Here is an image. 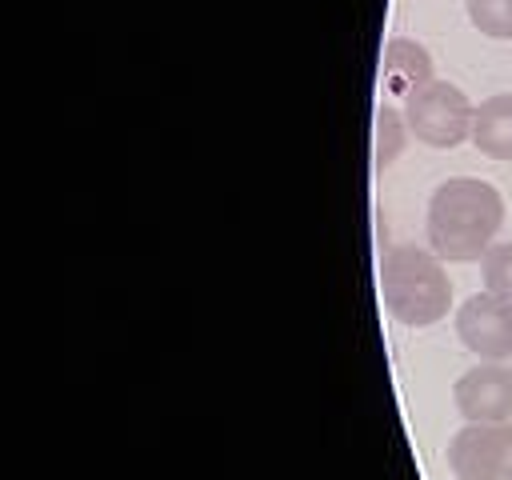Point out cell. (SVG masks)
Returning a JSON list of instances; mask_svg holds the SVG:
<instances>
[{
  "label": "cell",
  "mask_w": 512,
  "mask_h": 480,
  "mask_svg": "<svg viewBox=\"0 0 512 480\" xmlns=\"http://www.w3.org/2000/svg\"><path fill=\"white\" fill-rule=\"evenodd\" d=\"M504 224V196L476 176L444 180L428 200V244L448 264L484 260Z\"/></svg>",
  "instance_id": "cell-1"
},
{
  "label": "cell",
  "mask_w": 512,
  "mask_h": 480,
  "mask_svg": "<svg viewBox=\"0 0 512 480\" xmlns=\"http://www.w3.org/2000/svg\"><path fill=\"white\" fill-rule=\"evenodd\" d=\"M380 296L392 320L408 328H428L448 316L452 280L436 252L416 244H396L380 260Z\"/></svg>",
  "instance_id": "cell-2"
},
{
  "label": "cell",
  "mask_w": 512,
  "mask_h": 480,
  "mask_svg": "<svg viewBox=\"0 0 512 480\" xmlns=\"http://www.w3.org/2000/svg\"><path fill=\"white\" fill-rule=\"evenodd\" d=\"M404 120H408V132L420 144H428V148H456V144H464L472 136L476 108H472V100L456 84L428 80L424 88L404 96Z\"/></svg>",
  "instance_id": "cell-3"
},
{
  "label": "cell",
  "mask_w": 512,
  "mask_h": 480,
  "mask_svg": "<svg viewBox=\"0 0 512 480\" xmlns=\"http://www.w3.org/2000/svg\"><path fill=\"white\" fill-rule=\"evenodd\" d=\"M448 468L456 480H512V420L464 424L448 440Z\"/></svg>",
  "instance_id": "cell-4"
},
{
  "label": "cell",
  "mask_w": 512,
  "mask_h": 480,
  "mask_svg": "<svg viewBox=\"0 0 512 480\" xmlns=\"http://www.w3.org/2000/svg\"><path fill=\"white\" fill-rule=\"evenodd\" d=\"M456 336L480 360L512 356V300L492 292H472L456 308Z\"/></svg>",
  "instance_id": "cell-5"
},
{
  "label": "cell",
  "mask_w": 512,
  "mask_h": 480,
  "mask_svg": "<svg viewBox=\"0 0 512 480\" xmlns=\"http://www.w3.org/2000/svg\"><path fill=\"white\" fill-rule=\"evenodd\" d=\"M452 400H456V408L468 424L512 420V368H500L496 360L480 364V368H468L456 380Z\"/></svg>",
  "instance_id": "cell-6"
},
{
  "label": "cell",
  "mask_w": 512,
  "mask_h": 480,
  "mask_svg": "<svg viewBox=\"0 0 512 480\" xmlns=\"http://www.w3.org/2000/svg\"><path fill=\"white\" fill-rule=\"evenodd\" d=\"M380 76H384V88L404 100V96H412L416 88H424V84L432 80V60H428L424 44L396 36V40H388V48H384Z\"/></svg>",
  "instance_id": "cell-7"
},
{
  "label": "cell",
  "mask_w": 512,
  "mask_h": 480,
  "mask_svg": "<svg viewBox=\"0 0 512 480\" xmlns=\"http://www.w3.org/2000/svg\"><path fill=\"white\" fill-rule=\"evenodd\" d=\"M472 144L492 160H512V92L480 100L472 120Z\"/></svg>",
  "instance_id": "cell-8"
},
{
  "label": "cell",
  "mask_w": 512,
  "mask_h": 480,
  "mask_svg": "<svg viewBox=\"0 0 512 480\" xmlns=\"http://www.w3.org/2000/svg\"><path fill=\"white\" fill-rule=\"evenodd\" d=\"M404 140H408L404 108L380 104V108H376V152H372V168L384 172V168L404 152Z\"/></svg>",
  "instance_id": "cell-9"
},
{
  "label": "cell",
  "mask_w": 512,
  "mask_h": 480,
  "mask_svg": "<svg viewBox=\"0 0 512 480\" xmlns=\"http://www.w3.org/2000/svg\"><path fill=\"white\" fill-rule=\"evenodd\" d=\"M468 20L484 36L512 40V0H468Z\"/></svg>",
  "instance_id": "cell-10"
},
{
  "label": "cell",
  "mask_w": 512,
  "mask_h": 480,
  "mask_svg": "<svg viewBox=\"0 0 512 480\" xmlns=\"http://www.w3.org/2000/svg\"><path fill=\"white\" fill-rule=\"evenodd\" d=\"M484 272V292L512 300V244H492L480 260Z\"/></svg>",
  "instance_id": "cell-11"
}]
</instances>
